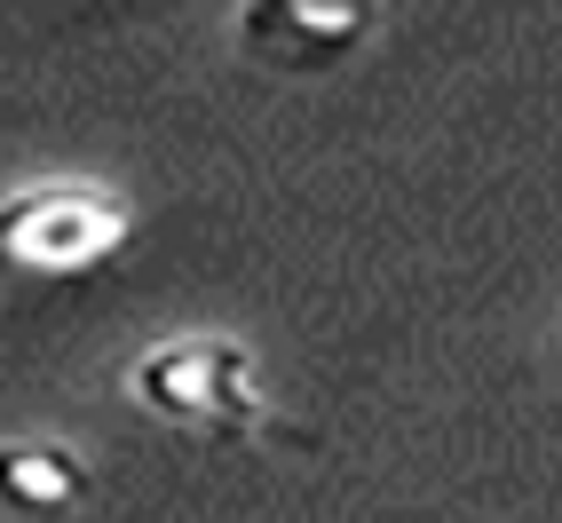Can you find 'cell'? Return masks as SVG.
I'll return each instance as SVG.
<instances>
[{"label": "cell", "instance_id": "obj_1", "mask_svg": "<svg viewBox=\"0 0 562 523\" xmlns=\"http://www.w3.org/2000/svg\"><path fill=\"white\" fill-rule=\"evenodd\" d=\"M127 397L143 413L206 436H254L270 421V389L238 333H167L127 365Z\"/></svg>", "mask_w": 562, "mask_h": 523}, {"label": "cell", "instance_id": "obj_2", "mask_svg": "<svg viewBox=\"0 0 562 523\" xmlns=\"http://www.w3.org/2000/svg\"><path fill=\"white\" fill-rule=\"evenodd\" d=\"M127 231H135L127 199L88 175H48V182L0 191V270L71 278V270H95L103 254H120Z\"/></svg>", "mask_w": 562, "mask_h": 523}, {"label": "cell", "instance_id": "obj_3", "mask_svg": "<svg viewBox=\"0 0 562 523\" xmlns=\"http://www.w3.org/2000/svg\"><path fill=\"white\" fill-rule=\"evenodd\" d=\"M364 32L372 16L357 0H254V9H238V41L270 64H333Z\"/></svg>", "mask_w": 562, "mask_h": 523}, {"label": "cell", "instance_id": "obj_4", "mask_svg": "<svg viewBox=\"0 0 562 523\" xmlns=\"http://www.w3.org/2000/svg\"><path fill=\"white\" fill-rule=\"evenodd\" d=\"M88 483H95V468L64 436H0V500L9 508L56 515V508H80Z\"/></svg>", "mask_w": 562, "mask_h": 523}]
</instances>
